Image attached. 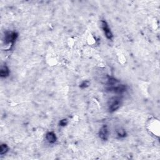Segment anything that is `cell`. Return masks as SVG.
I'll list each match as a JSON object with an SVG mask.
<instances>
[{"instance_id":"cell-4","label":"cell","mask_w":160,"mask_h":160,"mask_svg":"<svg viewBox=\"0 0 160 160\" xmlns=\"http://www.w3.org/2000/svg\"><path fill=\"white\" fill-rule=\"evenodd\" d=\"M99 137L103 141L108 140L109 137V130L106 126L102 127L99 131Z\"/></svg>"},{"instance_id":"cell-10","label":"cell","mask_w":160,"mask_h":160,"mask_svg":"<svg viewBox=\"0 0 160 160\" xmlns=\"http://www.w3.org/2000/svg\"><path fill=\"white\" fill-rule=\"evenodd\" d=\"M68 124V120L66 119H63V120H61L60 123H59V125L61 127H65Z\"/></svg>"},{"instance_id":"cell-3","label":"cell","mask_w":160,"mask_h":160,"mask_svg":"<svg viewBox=\"0 0 160 160\" xmlns=\"http://www.w3.org/2000/svg\"><path fill=\"white\" fill-rule=\"evenodd\" d=\"M101 25V28H102V29H103V31L104 33V35L106 37V38L108 39H112V38H113V33H112L110 28H109V26L108 25L107 22L105 21V20H102Z\"/></svg>"},{"instance_id":"cell-1","label":"cell","mask_w":160,"mask_h":160,"mask_svg":"<svg viewBox=\"0 0 160 160\" xmlns=\"http://www.w3.org/2000/svg\"><path fill=\"white\" fill-rule=\"evenodd\" d=\"M121 103L122 100L120 97L116 96L112 98L111 100H110L108 103L109 110H110L111 113L116 111L120 108Z\"/></svg>"},{"instance_id":"cell-5","label":"cell","mask_w":160,"mask_h":160,"mask_svg":"<svg viewBox=\"0 0 160 160\" xmlns=\"http://www.w3.org/2000/svg\"><path fill=\"white\" fill-rule=\"evenodd\" d=\"M46 139L49 143L53 144L56 141L57 137L56 136V134L54 133V132L50 131V132H48L46 133Z\"/></svg>"},{"instance_id":"cell-7","label":"cell","mask_w":160,"mask_h":160,"mask_svg":"<svg viewBox=\"0 0 160 160\" xmlns=\"http://www.w3.org/2000/svg\"><path fill=\"white\" fill-rule=\"evenodd\" d=\"M9 150V147L6 144H1L0 146V154L1 155H5Z\"/></svg>"},{"instance_id":"cell-2","label":"cell","mask_w":160,"mask_h":160,"mask_svg":"<svg viewBox=\"0 0 160 160\" xmlns=\"http://www.w3.org/2000/svg\"><path fill=\"white\" fill-rule=\"evenodd\" d=\"M18 34L15 31L7 32L5 35V43L6 45L13 46L18 38Z\"/></svg>"},{"instance_id":"cell-6","label":"cell","mask_w":160,"mask_h":160,"mask_svg":"<svg viewBox=\"0 0 160 160\" xmlns=\"http://www.w3.org/2000/svg\"><path fill=\"white\" fill-rule=\"evenodd\" d=\"M9 73L10 71L7 66L5 65L1 67V70H0V76H1V78H7L8 76H9Z\"/></svg>"},{"instance_id":"cell-8","label":"cell","mask_w":160,"mask_h":160,"mask_svg":"<svg viewBox=\"0 0 160 160\" xmlns=\"http://www.w3.org/2000/svg\"><path fill=\"white\" fill-rule=\"evenodd\" d=\"M116 133L118 137L121 138H125L127 136V132L123 129H119L118 130H117Z\"/></svg>"},{"instance_id":"cell-9","label":"cell","mask_w":160,"mask_h":160,"mask_svg":"<svg viewBox=\"0 0 160 160\" xmlns=\"http://www.w3.org/2000/svg\"><path fill=\"white\" fill-rule=\"evenodd\" d=\"M89 85H90L89 81H83V82L80 84V87L81 88H82V89H84V88H86L89 86Z\"/></svg>"}]
</instances>
